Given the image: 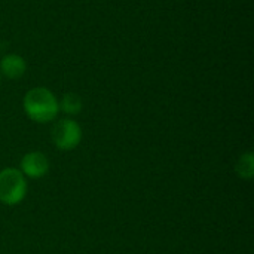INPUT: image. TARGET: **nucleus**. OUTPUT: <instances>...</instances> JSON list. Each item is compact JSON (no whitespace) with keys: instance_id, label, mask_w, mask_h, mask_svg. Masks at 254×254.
Returning a JSON list of instances; mask_svg holds the SVG:
<instances>
[{"instance_id":"f257e3e1","label":"nucleus","mask_w":254,"mask_h":254,"mask_svg":"<svg viewBox=\"0 0 254 254\" xmlns=\"http://www.w3.org/2000/svg\"><path fill=\"white\" fill-rule=\"evenodd\" d=\"M22 109L28 119L37 124L52 122L60 113L57 97L52 91L43 86H36L25 92L22 98Z\"/></svg>"},{"instance_id":"f03ea898","label":"nucleus","mask_w":254,"mask_h":254,"mask_svg":"<svg viewBox=\"0 0 254 254\" xmlns=\"http://www.w3.org/2000/svg\"><path fill=\"white\" fill-rule=\"evenodd\" d=\"M27 195V177L16 168L7 167L0 171V202L16 205Z\"/></svg>"},{"instance_id":"7ed1b4c3","label":"nucleus","mask_w":254,"mask_h":254,"mask_svg":"<svg viewBox=\"0 0 254 254\" xmlns=\"http://www.w3.org/2000/svg\"><path fill=\"white\" fill-rule=\"evenodd\" d=\"M51 140L58 150L70 152L80 144L82 128L76 121L70 118L60 119L51 129Z\"/></svg>"},{"instance_id":"20e7f679","label":"nucleus","mask_w":254,"mask_h":254,"mask_svg":"<svg viewBox=\"0 0 254 254\" xmlns=\"http://www.w3.org/2000/svg\"><path fill=\"white\" fill-rule=\"evenodd\" d=\"M19 171L28 179H40L49 171V159L42 152H30L22 156Z\"/></svg>"},{"instance_id":"39448f33","label":"nucleus","mask_w":254,"mask_h":254,"mask_svg":"<svg viewBox=\"0 0 254 254\" xmlns=\"http://www.w3.org/2000/svg\"><path fill=\"white\" fill-rule=\"evenodd\" d=\"M27 71L25 60L18 54H7L0 60V74L7 79H19Z\"/></svg>"},{"instance_id":"423d86ee","label":"nucleus","mask_w":254,"mask_h":254,"mask_svg":"<svg viewBox=\"0 0 254 254\" xmlns=\"http://www.w3.org/2000/svg\"><path fill=\"white\" fill-rule=\"evenodd\" d=\"M58 107L61 112H64L65 115L68 116H76L82 112V107H83V103H82V98L77 95V94H73V92H68V94H64L63 98L58 101Z\"/></svg>"},{"instance_id":"0eeeda50","label":"nucleus","mask_w":254,"mask_h":254,"mask_svg":"<svg viewBox=\"0 0 254 254\" xmlns=\"http://www.w3.org/2000/svg\"><path fill=\"white\" fill-rule=\"evenodd\" d=\"M235 171L238 174V177L244 179V180H250L254 176V155L252 152L243 153L237 164H235Z\"/></svg>"},{"instance_id":"6e6552de","label":"nucleus","mask_w":254,"mask_h":254,"mask_svg":"<svg viewBox=\"0 0 254 254\" xmlns=\"http://www.w3.org/2000/svg\"><path fill=\"white\" fill-rule=\"evenodd\" d=\"M0 80H1V74H0Z\"/></svg>"}]
</instances>
